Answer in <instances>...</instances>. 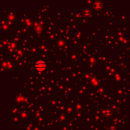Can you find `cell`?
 Wrapping results in <instances>:
<instances>
[{"instance_id": "6da1fadb", "label": "cell", "mask_w": 130, "mask_h": 130, "mask_svg": "<svg viewBox=\"0 0 130 130\" xmlns=\"http://www.w3.org/2000/svg\"><path fill=\"white\" fill-rule=\"evenodd\" d=\"M46 67V63L43 60H38L36 63V69L38 71H43V70L45 69Z\"/></svg>"}, {"instance_id": "7a4b0ae2", "label": "cell", "mask_w": 130, "mask_h": 130, "mask_svg": "<svg viewBox=\"0 0 130 130\" xmlns=\"http://www.w3.org/2000/svg\"><path fill=\"white\" fill-rule=\"evenodd\" d=\"M102 3L100 1H97V2H96L95 3V7L96 9L100 8L102 7Z\"/></svg>"}]
</instances>
